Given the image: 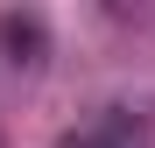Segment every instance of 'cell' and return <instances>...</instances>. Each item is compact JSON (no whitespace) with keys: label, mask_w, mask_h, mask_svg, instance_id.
Wrapping results in <instances>:
<instances>
[{"label":"cell","mask_w":155,"mask_h":148,"mask_svg":"<svg viewBox=\"0 0 155 148\" xmlns=\"http://www.w3.org/2000/svg\"><path fill=\"white\" fill-rule=\"evenodd\" d=\"M57 148H148V120L134 106H106L99 120H85V127H71Z\"/></svg>","instance_id":"cell-1"},{"label":"cell","mask_w":155,"mask_h":148,"mask_svg":"<svg viewBox=\"0 0 155 148\" xmlns=\"http://www.w3.org/2000/svg\"><path fill=\"white\" fill-rule=\"evenodd\" d=\"M0 49H7L14 64H42L49 57V21L35 7H7L0 14Z\"/></svg>","instance_id":"cell-2"}]
</instances>
